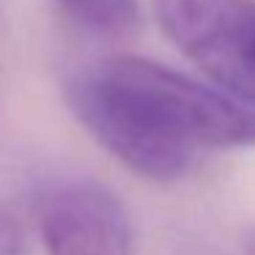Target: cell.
<instances>
[{
  "instance_id": "1",
  "label": "cell",
  "mask_w": 255,
  "mask_h": 255,
  "mask_svg": "<svg viewBox=\"0 0 255 255\" xmlns=\"http://www.w3.org/2000/svg\"><path fill=\"white\" fill-rule=\"evenodd\" d=\"M63 91L91 137L154 181L184 176L200 148L255 145L253 107L140 55L91 63Z\"/></svg>"
},
{
  "instance_id": "2",
  "label": "cell",
  "mask_w": 255,
  "mask_h": 255,
  "mask_svg": "<svg viewBox=\"0 0 255 255\" xmlns=\"http://www.w3.org/2000/svg\"><path fill=\"white\" fill-rule=\"evenodd\" d=\"M154 14L222 94L255 110V0H154Z\"/></svg>"
},
{
  "instance_id": "3",
  "label": "cell",
  "mask_w": 255,
  "mask_h": 255,
  "mask_svg": "<svg viewBox=\"0 0 255 255\" xmlns=\"http://www.w3.org/2000/svg\"><path fill=\"white\" fill-rule=\"evenodd\" d=\"M36 217L50 255H134L127 209L96 181L52 184L41 192Z\"/></svg>"
},
{
  "instance_id": "4",
  "label": "cell",
  "mask_w": 255,
  "mask_h": 255,
  "mask_svg": "<svg viewBox=\"0 0 255 255\" xmlns=\"http://www.w3.org/2000/svg\"><path fill=\"white\" fill-rule=\"evenodd\" d=\"M58 6L80 28L107 39H121L140 28L137 0H58Z\"/></svg>"
},
{
  "instance_id": "5",
  "label": "cell",
  "mask_w": 255,
  "mask_h": 255,
  "mask_svg": "<svg viewBox=\"0 0 255 255\" xmlns=\"http://www.w3.org/2000/svg\"><path fill=\"white\" fill-rule=\"evenodd\" d=\"M0 255H22V231L0 209Z\"/></svg>"
},
{
  "instance_id": "6",
  "label": "cell",
  "mask_w": 255,
  "mask_h": 255,
  "mask_svg": "<svg viewBox=\"0 0 255 255\" xmlns=\"http://www.w3.org/2000/svg\"><path fill=\"white\" fill-rule=\"evenodd\" d=\"M244 250H247V255H255V228L244 233Z\"/></svg>"
}]
</instances>
